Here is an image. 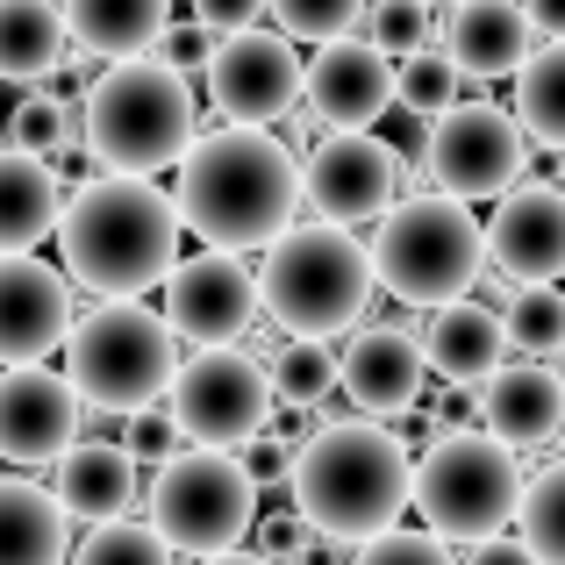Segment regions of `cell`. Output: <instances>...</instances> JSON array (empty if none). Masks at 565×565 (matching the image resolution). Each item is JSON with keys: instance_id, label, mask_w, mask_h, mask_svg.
<instances>
[{"instance_id": "cell-1", "label": "cell", "mask_w": 565, "mask_h": 565, "mask_svg": "<svg viewBox=\"0 0 565 565\" xmlns=\"http://www.w3.org/2000/svg\"><path fill=\"white\" fill-rule=\"evenodd\" d=\"M301 207V158L273 129H201L180 158L172 215L207 250H265L279 230H294Z\"/></svg>"}, {"instance_id": "cell-2", "label": "cell", "mask_w": 565, "mask_h": 565, "mask_svg": "<svg viewBox=\"0 0 565 565\" xmlns=\"http://www.w3.org/2000/svg\"><path fill=\"white\" fill-rule=\"evenodd\" d=\"M51 236L65 258L57 273L86 287L94 301H137L180 258L172 193H158L151 180H122V172H94L86 186H72Z\"/></svg>"}, {"instance_id": "cell-3", "label": "cell", "mask_w": 565, "mask_h": 565, "mask_svg": "<svg viewBox=\"0 0 565 565\" xmlns=\"http://www.w3.org/2000/svg\"><path fill=\"white\" fill-rule=\"evenodd\" d=\"M287 487L308 537L365 544L380 530H394L401 509H408V444H401V429L365 423V415H351V423L322 415L316 437L294 444Z\"/></svg>"}, {"instance_id": "cell-4", "label": "cell", "mask_w": 565, "mask_h": 565, "mask_svg": "<svg viewBox=\"0 0 565 565\" xmlns=\"http://www.w3.org/2000/svg\"><path fill=\"white\" fill-rule=\"evenodd\" d=\"M79 137L100 172L151 180L186 158V143L201 137V108H193V86L158 57H122V65L94 72L79 100Z\"/></svg>"}, {"instance_id": "cell-5", "label": "cell", "mask_w": 565, "mask_h": 565, "mask_svg": "<svg viewBox=\"0 0 565 565\" xmlns=\"http://www.w3.org/2000/svg\"><path fill=\"white\" fill-rule=\"evenodd\" d=\"M258 308H273V322L287 337L330 344V337L359 330L365 308H373V258L337 222L279 230L265 244V265H258Z\"/></svg>"}, {"instance_id": "cell-6", "label": "cell", "mask_w": 565, "mask_h": 565, "mask_svg": "<svg viewBox=\"0 0 565 565\" xmlns=\"http://www.w3.org/2000/svg\"><path fill=\"white\" fill-rule=\"evenodd\" d=\"M57 351H65V380L94 423L158 408L172 386V365H180V337L143 301H94L86 316H72Z\"/></svg>"}, {"instance_id": "cell-7", "label": "cell", "mask_w": 565, "mask_h": 565, "mask_svg": "<svg viewBox=\"0 0 565 565\" xmlns=\"http://www.w3.org/2000/svg\"><path fill=\"white\" fill-rule=\"evenodd\" d=\"M373 258V287H386L408 308H444L466 301L487 279V250H480V215L451 193H408L380 215V236L365 244Z\"/></svg>"}, {"instance_id": "cell-8", "label": "cell", "mask_w": 565, "mask_h": 565, "mask_svg": "<svg viewBox=\"0 0 565 565\" xmlns=\"http://www.w3.org/2000/svg\"><path fill=\"white\" fill-rule=\"evenodd\" d=\"M523 466L487 429H437L423 458H408V509L437 544H480L515 523Z\"/></svg>"}, {"instance_id": "cell-9", "label": "cell", "mask_w": 565, "mask_h": 565, "mask_svg": "<svg viewBox=\"0 0 565 565\" xmlns=\"http://www.w3.org/2000/svg\"><path fill=\"white\" fill-rule=\"evenodd\" d=\"M258 523V487L250 472L236 466V451H186L158 458L151 472V530L166 552H186V558H215V552H236Z\"/></svg>"}, {"instance_id": "cell-10", "label": "cell", "mask_w": 565, "mask_h": 565, "mask_svg": "<svg viewBox=\"0 0 565 565\" xmlns=\"http://www.w3.org/2000/svg\"><path fill=\"white\" fill-rule=\"evenodd\" d=\"M166 415L201 451H236V444L273 429V380L236 344H193V359L172 365Z\"/></svg>"}, {"instance_id": "cell-11", "label": "cell", "mask_w": 565, "mask_h": 565, "mask_svg": "<svg viewBox=\"0 0 565 565\" xmlns=\"http://www.w3.org/2000/svg\"><path fill=\"white\" fill-rule=\"evenodd\" d=\"M523 166H530V143L515 129L509 108L494 100H451L444 115H429L423 129V172L437 193L451 201H501L509 186H523Z\"/></svg>"}, {"instance_id": "cell-12", "label": "cell", "mask_w": 565, "mask_h": 565, "mask_svg": "<svg viewBox=\"0 0 565 565\" xmlns=\"http://www.w3.org/2000/svg\"><path fill=\"white\" fill-rule=\"evenodd\" d=\"M207 100L230 129H273L301 108V57L279 29H230L207 57Z\"/></svg>"}, {"instance_id": "cell-13", "label": "cell", "mask_w": 565, "mask_h": 565, "mask_svg": "<svg viewBox=\"0 0 565 565\" xmlns=\"http://www.w3.org/2000/svg\"><path fill=\"white\" fill-rule=\"evenodd\" d=\"M301 201L337 230L380 222L401 201V151L373 129H322V143L301 158Z\"/></svg>"}, {"instance_id": "cell-14", "label": "cell", "mask_w": 565, "mask_h": 565, "mask_svg": "<svg viewBox=\"0 0 565 565\" xmlns=\"http://www.w3.org/2000/svg\"><path fill=\"white\" fill-rule=\"evenodd\" d=\"M258 322V273L236 250L172 258L166 273V330L186 344H236Z\"/></svg>"}, {"instance_id": "cell-15", "label": "cell", "mask_w": 565, "mask_h": 565, "mask_svg": "<svg viewBox=\"0 0 565 565\" xmlns=\"http://www.w3.org/2000/svg\"><path fill=\"white\" fill-rule=\"evenodd\" d=\"M480 250L509 287H558L565 273V193L558 186H509L480 222Z\"/></svg>"}, {"instance_id": "cell-16", "label": "cell", "mask_w": 565, "mask_h": 565, "mask_svg": "<svg viewBox=\"0 0 565 565\" xmlns=\"http://www.w3.org/2000/svg\"><path fill=\"white\" fill-rule=\"evenodd\" d=\"M301 108L316 129H373L394 108V57H380L365 36L316 43L301 65Z\"/></svg>"}, {"instance_id": "cell-17", "label": "cell", "mask_w": 565, "mask_h": 565, "mask_svg": "<svg viewBox=\"0 0 565 565\" xmlns=\"http://www.w3.org/2000/svg\"><path fill=\"white\" fill-rule=\"evenodd\" d=\"M423 380H429V365H423V344H415L408 322H373L337 359V394L365 423H401L408 408H423V394H429Z\"/></svg>"}, {"instance_id": "cell-18", "label": "cell", "mask_w": 565, "mask_h": 565, "mask_svg": "<svg viewBox=\"0 0 565 565\" xmlns=\"http://www.w3.org/2000/svg\"><path fill=\"white\" fill-rule=\"evenodd\" d=\"M65 330H72V279L29 250L0 258V365H51Z\"/></svg>"}, {"instance_id": "cell-19", "label": "cell", "mask_w": 565, "mask_h": 565, "mask_svg": "<svg viewBox=\"0 0 565 565\" xmlns=\"http://www.w3.org/2000/svg\"><path fill=\"white\" fill-rule=\"evenodd\" d=\"M86 408L65 373L51 365H8L0 373V458L8 466H43L79 437Z\"/></svg>"}, {"instance_id": "cell-20", "label": "cell", "mask_w": 565, "mask_h": 565, "mask_svg": "<svg viewBox=\"0 0 565 565\" xmlns=\"http://www.w3.org/2000/svg\"><path fill=\"white\" fill-rule=\"evenodd\" d=\"M444 29V65L458 79H515L523 57L537 51V29L515 0H458L437 14Z\"/></svg>"}, {"instance_id": "cell-21", "label": "cell", "mask_w": 565, "mask_h": 565, "mask_svg": "<svg viewBox=\"0 0 565 565\" xmlns=\"http://www.w3.org/2000/svg\"><path fill=\"white\" fill-rule=\"evenodd\" d=\"M51 501L65 509V523H115L137 509V458L115 437H72L51 458Z\"/></svg>"}, {"instance_id": "cell-22", "label": "cell", "mask_w": 565, "mask_h": 565, "mask_svg": "<svg viewBox=\"0 0 565 565\" xmlns=\"http://www.w3.org/2000/svg\"><path fill=\"white\" fill-rule=\"evenodd\" d=\"M415 344H423V365H437L444 380L458 386H487L509 359V337H501V316L480 301H444L429 308V322H408Z\"/></svg>"}, {"instance_id": "cell-23", "label": "cell", "mask_w": 565, "mask_h": 565, "mask_svg": "<svg viewBox=\"0 0 565 565\" xmlns=\"http://www.w3.org/2000/svg\"><path fill=\"white\" fill-rule=\"evenodd\" d=\"M565 423V394L552 386L544 365H501L480 394V429L509 451H530V444H552Z\"/></svg>"}, {"instance_id": "cell-24", "label": "cell", "mask_w": 565, "mask_h": 565, "mask_svg": "<svg viewBox=\"0 0 565 565\" xmlns=\"http://www.w3.org/2000/svg\"><path fill=\"white\" fill-rule=\"evenodd\" d=\"M57 14H65V43L79 57L122 65V57H151L158 29L172 22V0H57Z\"/></svg>"}, {"instance_id": "cell-25", "label": "cell", "mask_w": 565, "mask_h": 565, "mask_svg": "<svg viewBox=\"0 0 565 565\" xmlns=\"http://www.w3.org/2000/svg\"><path fill=\"white\" fill-rule=\"evenodd\" d=\"M57 207H65V180L57 166L22 151H0V258L14 250H36L57 230Z\"/></svg>"}, {"instance_id": "cell-26", "label": "cell", "mask_w": 565, "mask_h": 565, "mask_svg": "<svg viewBox=\"0 0 565 565\" xmlns=\"http://www.w3.org/2000/svg\"><path fill=\"white\" fill-rule=\"evenodd\" d=\"M72 523L36 480H0V565H65Z\"/></svg>"}, {"instance_id": "cell-27", "label": "cell", "mask_w": 565, "mask_h": 565, "mask_svg": "<svg viewBox=\"0 0 565 565\" xmlns=\"http://www.w3.org/2000/svg\"><path fill=\"white\" fill-rule=\"evenodd\" d=\"M65 14L57 0H0V79L8 86H43L65 65Z\"/></svg>"}, {"instance_id": "cell-28", "label": "cell", "mask_w": 565, "mask_h": 565, "mask_svg": "<svg viewBox=\"0 0 565 565\" xmlns=\"http://www.w3.org/2000/svg\"><path fill=\"white\" fill-rule=\"evenodd\" d=\"M515 129H523V143L565 151V36L537 43L515 72Z\"/></svg>"}, {"instance_id": "cell-29", "label": "cell", "mask_w": 565, "mask_h": 565, "mask_svg": "<svg viewBox=\"0 0 565 565\" xmlns=\"http://www.w3.org/2000/svg\"><path fill=\"white\" fill-rule=\"evenodd\" d=\"M515 537L537 565H565V458L544 466L537 480H523L515 494Z\"/></svg>"}, {"instance_id": "cell-30", "label": "cell", "mask_w": 565, "mask_h": 565, "mask_svg": "<svg viewBox=\"0 0 565 565\" xmlns=\"http://www.w3.org/2000/svg\"><path fill=\"white\" fill-rule=\"evenodd\" d=\"M265 380H273V408H322L337 394V351L316 337H287Z\"/></svg>"}, {"instance_id": "cell-31", "label": "cell", "mask_w": 565, "mask_h": 565, "mask_svg": "<svg viewBox=\"0 0 565 565\" xmlns=\"http://www.w3.org/2000/svg\"><path fill=\"white\" fill-rule=\"evenodd\" d=\"M79 143V108L57 94H22L8 115V151L22 158H43V166H57V158Z\"/></svg>"}, {"instance_id": "cell-32", "label": "cell", "mask_w": 565, "mask_h": 565, "mask_svg": "<svg viewBox=\"0 0 565 565\" xmlns=\"http://www.w3.org/2000/svg\"><path fill=\"white\" fill-rule=\"evenodd\" d=\"M501 337H509V351H552L565 337V294L558 287H509L501 294Z\"/></svg>"}, {"instance_id": "cell-33", "label": "cell", "mask_w": 565, "mask_h": 565, "mask_svg": "<svg viewBox=\"0 0 565 565\" xmlns=\"http://www.w3.org/2000/svg\"><path fill=\"white\" fill-rule=\"evenodd\" d=\"M65 565H172V552L158 544L151 523L115 515V523H94V530H86L79 552H65Z\"/></svg>"}, {"instance_id": "cell-34", "label": "cell", "mask_w": 565, "mask_h": 565, "mask_svg": "<svg viewBox=\"0 0 565 565\" xmlns=\"http://www.w3.org/2000/svg\"><path fill=\"white\" fill-rule=\"evenodd\" d=\"M365 29H373V51L380 57H415L437 43V8L429 0H365Z\"/></svg>"}, {"instance_id": "cell-35", "label": "cell", "mask_w": 565, "mask_h": 565, "mask_svg": "<svg viewBox=\"0 0 565 565\" xmlns=\"http://www.w3.org/2000/svg\"><path fill=\"white\" fill-rule=\"evenodd\" d=\"M458 100V72L444 65V51H415L394 65V108L415 115V122H429V115H444Z\"/></svg>"}, {"instance_id": "cell-36", "label": "cell", "mask_w": 565, "mask_h": 565, "mask_svg": "<svg viewBox=\"0 0 565 565\" xmlns=\"http://www.w3.org/2000/svg\"><path fill=\"white\" fill-rule=\"evenodd\" d=\"M287 43H337L365 22V0H265Z\"/></svg>"}, {"instance_id": "cell-37", "label": "cell", "mask_w": 565, "mask_h": 565, "mask_svg": "<svg viewBox=\"0 0 565 565\" xmlns=\"http://www.w3.org/2000/svg\"><path fill=\"white\" fill-rule=\"evenodd\" d=\"M351 565H458L451 544H437L429 530H380V537L359 544Z\"/></svg>"}, {"instance_id": "cell-38", "label": "cell", "mask_w": 565, "mask_h": 565, "mask_svg": "<svg viewBox=\"0 0 565 565\" xmlns=\"http://www.w3.org/2000/svg\"><path fill=\"white\" fill-rule=\"evenodd\" d=\"M215 43H222L215 29H207V22H193V14H186V22H166V29H158L151 57H158L166 72H180V79H186V72H201L207 57H215Z\"/></svg>"}, {"instance_id": "cell-39", "label": "cell", "mask_w": 565, "mask_h": 565, "mask_svg": "<svg viewBox=\"0 0 565 565\" xmlns=\"http://www.w3.org/2000/svg\"><path fill=\"white\" fill-rule=\"evenodd\" d=\"M115 444H122L129 458H151V466H158V458H172L180 429H172V415H158V408H137V415H122V437H115Z\"/></svg>"}, {"instance_id": "cell-40", "label": "cell", "mask_w": 565, "mask_h": 565, "mask_svg": "<svg viewBox=\"0 0 565 565\" xmlns=\"http://www.w3.org/2000/svg\"><path fill=\"white\" fill-rule=\"evenodd\" d=\"M308 544H316V537H308V523L294 509H279V515H265V523H258V558L265 565H301Z\"/></svg>"}, {"instance_id": "cell-41", "label": "cell", "mask_w": 565, "mask_h": 565, "mask_svg": "<svg viewBox=\"0 0 565 565\" xmlns=\"http://www.w3.org/2000/svg\"><path fill=\"white\" fill-rule=\"evenodd\" d=\"M236 466L250 472V487H265V480H287L294 451H287L279 437H250V444H236Z\"/></svg>"}, {"instance_id": "cell-42", "label": "cell", "mask_w": 565, "mask_h": 565, "mask_svg": "<svg viewBox=\"0 0 565 565\" xmlns=\"http://www.w3.org/2000/svg\"><path fill=\"white\" fill-rule=\"evenodd\" d=\"M265 14V0H193V22H207L215 36H230V29H250Z\"/></svg>"}, {"instance_id": "cell-43", "label": "cell", "mask_w": 565, "mask_h": 565, "mask_svg": "<svg viewBox=\"0 0 565 565\" xmlns=\"http://www.w3.org/2000/svg\"><path fill=\"white\" fill-rule=\"evenodd\" d=\"M458 565H537V558L523 552V537H509V530H501V537H480Z\"/></svg>"}, {"instance_id": "cell-44", "label": "cell", "mask_w": 565, "mask_h": 565, "mask_svg": "<svg viewBox=\"0 0 565 565\" xmlns=\"http://www.w3.org/2000/svg\"><path fill=\"white\" fill-rule=\"evenodd\" d=\"M515 8L530 14V29H537L544 43H552V36H565V0H515Z\"/></svg>"}, {"instance_id": "cell-45", "label": "cell", "mask_w": 565, "mask_h": 565, "mask_svg": "<svg viewBox=\"0 0 565 565\" xmlns=\"http://www.w3.org/2000/svg\"><path fill=\"white\" fill-rule=\"evenodd\" d=\"M544 359H552V365H544V373H552V386H558V394H565V337H558L552 351H544Z\"/></svg>"}, {"instance_id": "cell-46", "label": "cell", "mask_w": 565, "mask_h": 565, "mask_svg": "<svg viewBox=\"0 0 565 565\" xmlns=\"http://www.w3.org/2000/svg\"><path fill=\"white\" fill-rule=\"evenodd\" d=\"M201 565H265L258 552H215V558H201Z\"/></svg>"}, {"instance_id": "cell-47", "label": "cell", "mask_w": 565, "mask_h": 565, "mask_svg": "<svg viewBox=\"0 0 565 565\" xmlns=\"http://www.w3.org/2000/svg\"><path fill=\"white\" fill-rule=\"evenodd\" d=\"M429 8H458V0H429Z\"/></svg>"}, {"instance_id": "cell-48", "label": "cell", "mask_w": 565, "mask_h": 565, "mask_svg": "<svg viewBox=\"0 0 565 565\" xmlns=\"http://www.w3.org/2000/svg\"><path fill=\"white\" fill-rule=\"evenodd\" d=\"M558 193H565V180H558Z\"/></svg>"}]
</instances>
